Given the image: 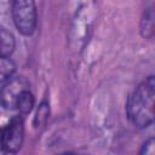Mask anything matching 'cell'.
Returning a JSON list of instances; mask_svg holds the SVG:
<instances>
[{
  "label": "cell",
  "mask_w": 155,
  "mask_h": 155,
  "mask_svg": "<svg viewBox=\"0 0 155 155\" xmlns=\"http://www.w3.org/2000/svg\"><path fill=\"white\" fill-rule=\"evenodd\" d=\"M155 81L149 76L140 82L128 98L126 110L132 124L139 128L148 127L154 121Z\"/></svg>",
  "instance_id": "cell-1"
},
{
  "label": "cell",
  "mask_w": 155,
  "mask_h": 155,
  "mask_svg": "<svg viewBox=\"0 0 155 155\" xmlns=\"http://www.w3.org/2000/svg\"><path fill=\"white\" fill-rule=\"evenodd\" d=\"M11 13L16 28L23 35L34 33L38 19L34 0H11Z\"/></svg>",
  "instance_id": "cell-2"
},
{
  "label": "cell",
  "mask_w": 155,
  "mask_h": 155,
  "mask_svg": "<svg viewBox=\"0 0 155 155\" xmlns=\"http://www.w3.org/2000/svg\"><path fill=\"white\" fill-rule=\"evenodd\" d=\"M24 139V124L21 115L13 116L0 127V155L17 153Z\"/></svg>",
  "instance_id": "cell-3"
},
{
  "label": "cell",
  "mask_w": 155,
  "mask_h": 155,
  "mask_svg": "<svg viewBox=\"0 0 155 155\" xmlns=\"http://www.w3.org/2000/svg\"><path fill=\"white\" fill-rule=\"evenodd\" d=\"M30 91L29 82L22 78H10L0 90V104L7 110H17L19 102Z\"/></svg>",
  "instance_id": "cell-4"
},
{
  "label": "cell",
  "mask_w": 155,
  "mask_h": 155,
  "mask_svg": "<svg viewBox=\"0 0 155 155\" xmlns=\"http://www.w3.org/2000/svg\"><path fill=\"white\" fill-rule=\"evenodd\" d=\"M16 42L13 35L6 29H0V54L10 56L15 50Z\"/></svg>",
  "instance_id": "cell-5"
},
{
  "label": "cell",
  "mask_w": 155,
  "mask_h": 155,
  "mask_svg": "<svg viewBox=\"0 0 155 155\" xmlns=\"http://www.w3.org/2000/svg\"><path fill=\"white\" fill-rule=\"evenodd\" d=\"M15 71H16V65L13 61L8 56L0 54V84L12 78Z\"/></svg>",
  "instance_id": "cell-6"
},
{
  "label": "cell",
  "mask_w": 155,
  "mask_h": 155,
  "mask_svg": "<svg viewBox=\"0 0 155 155\" xmlns=\"http://www.w3.org/2000/svg\"><path fill=\"white\" fill-rule=\"evenodd\" d=\"M48 119V107L46 103H42L39 109H38V113H36V116H35V126L39 127V126H44L46 124Z\"/></svg>",
  "instance_id": "cell-7"
},
{
  "label": "cell",
  "mask_w": 155,
  "mask_h": 155,
  "mask_svg": "<svg viewBox=\"0 0 155 155\" xmlns=\"http://www.w3.org/2000/svg\"><path fill=\"white\" fill-rule=\"evenodd\" d=\"M142 154H147V155H153L154 154V139L150 138L148 142H145V144L143 145V149L140 151Z\"/></svg>",
  "instance_id": "cell-8"
}]
</instances>
